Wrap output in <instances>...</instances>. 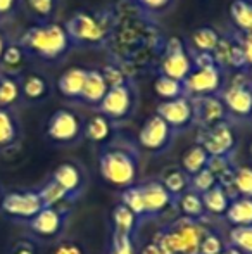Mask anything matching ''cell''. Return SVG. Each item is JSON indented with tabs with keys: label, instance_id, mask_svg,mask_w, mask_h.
<instances>
[{
	"label": "cell",
	"instance_id": "4dcf8cb0",
	"mask_svg": "<svg viewBox=\"0 0 252 254\" xmlns=\"http://www.w3.org/2000/svg\"><path fill=\"white\" fill-rule=\"evenodd\" d=\"M21 101V78L0 74V109H14Z\"/></svg>",
	"mask_w": 252,
	"mask_h": 254
},
{
	"label": "cell",
	"instance_id": "b9f144b4",
	"mask_svg": "<svg viewBox=\"0 0 252 254\" xmlns=\"http://www.w3.org/2000/svg\"><path fill=\"white\" fill-rule=\"evenodd\" d=\"M207 170L219 180L225 175L232 173L235 170V166L232 164V157H209Z\"/></svg>",
	"mask_w": 252,
	"mask_h": 254
},
{
	"label": "cell",
	"instance_id": "e0dca14e",
	"mask_svg": "<svg viewBox=\"0 0 252 254\" xmlns=\"http://www.w3.org/2000/svg\"><path fill=\"white\" fill-rule=\"evenodd\" d=\"M52 94V85L49 78L40 71H26L21 76V95L24 102L40 104L47 101Z\"/></svg>",
	"mask_w": 252,
	"mask_h": 254
},
{
	"label": "cell",
	"instance_id": "681fc988",
	"mask_svg": "<svg viewBox=\"0 0 252 254\" xmlns=\"http://www.w3.org/2000/svg\"><path fill=\"white\" fill-rule=\"evenodd\" d=\"M10 254H37V248L30 241H19L14 244L12 253Z\"/></svg>",
	"mask_w": 252,
	"mask_h": 254
},
{
	"label": "cell",
	"instance_id": "f35d334b",
	"mask_svg": "<svg viewBox=\"0 0 252 254\" xmlns=\"http://www.w3.org/2000/svg\"><path fill=\"white\" fill-rule=\"evenodd\" d=\"M216 185H218V178H216L207 168L202 170L201 173L190 177V190L197 192V194H201V195L205 194L207 190H211Z\"/></svg>",
	"mask_w": 252,
	"mask_h": 254
},
{
	"label": "cell",
	"instance_id": "1f68e13d",
	"mask_svg": "<svg viewBox=\"0 0 252 254\" xmlns=\"http://www.w3.org/2000/svg\"><path fill=\"white\" fill-rule=\"evenodd\" d=\"M178 207L182 211L183 218H189L194 221H202L205 216V209H204V202H202V195L197 194L194 190H187L183 195H180L178 199Z\"/></svg>",
	"mask_w": 252,
	"mask_h": 254
},
{
	"label": "cell",
	"instance_id": "836d02e7",
	"mask_svg": "<svg viewBox=\"0 0 252 254\" xmlns=\"http://www.w3.org/2000/svg\"><path fill=\"white\" fill-rule=\"evenodd\" d=\"M154 94L161 99V102H166V101H175L178 97H183L185 94V85L183 81H178V80H173V78H168V76H162L159 74L157 78L154 80Z\"/></svg>",
	"mask_w": 252,
	"mask_h": 254
},
{
	"label": "cell",
	"instance_id": "d6986e66",
	"mask_svg": "<svg viewBox=\"0 0 252 254\" xmlns=\"http://www.w3.org/2000/svg\"><path fill=\"white\" fill-rule=\"evenodd\" d=\"M30 61L28 54L17 42H12L7 45L2 59H0V74L10 78H21L26 73V64Z\"/></svg>",
	"mask_w": 252,
	"mask_h": 254
},
{
	"label": "cell",
	"instance_id": "2e32d148",
	"mask_svg": "<svg viewBox=\"0 0 252 254\" xmlns=\"http://www.w3.org/2000/svg\"><path fill=\"white\" fill-rule=\"evenodd\" d=\"M28 227L38 237H57L64 228V211L57 207H44L37 216L28 221Z\"/></svg>",
	"mask_w": 252,
	"mask_h": 254
},
{
	"label": "cell",
	"instance_id": "5b68a950",
	"mask_svg": "<svg viewBox=\"0 0 252 254\" xmlns=\"http://www.w3.org/2000/svg\"><path fill=\"white\" fill-rule=\"evenodd\" d=\"M85 121L78 113L73 109H61L54 111L45 125V135L50 142L59 145H71L76 144L83 137Z\"/></svg>",
	"mask_w": 252,
	"mask_h": 254
},
{
	"label": "cell",
	"instance_id": "816d5d0a",
	"mask_svg": "<svg viewBox=\"0 0 252 254\" xmlns=\"http://www.w3.org/2000/svg\"><path fill=\"white\" fill-rule=\"evenodd\" d=\"M223 254H242V253H240L237 248H233V246L226 244V248H225V251H223Z\"/></svg>",
	"mask_w": 252,
	"mask_h": 254
},
{
	"label": "cell",
	"instance_id": "60d3db41",
	"mask_svg": "<svg viewBox=\"0 0 252 254\" xmlns=\"http://www.w3.org/2000/svg\"><path fill=\"white\" fill-rule=\"evenodd\" d=\"M109 254H138L137 248H135V244H133V237L125 235V234H118V232H112Z\"/></svg>",
	"mask_w": 252,
	"mask_h": 254
},
{
	"label": "cell",
	"instance_id": "5bb4252c",
	"mask_svg": "<svg viewBox=\"0 0 252 254\" xmlns=\"http://www.w3.org/2000/svg\"><path fill=\"white\" fill-rule=\"evenodd\" d=\"M192 101L195 109V125H199V128L216 127L219 123H225L228 118V111L219 95H207Z\"/></svg>",
	"mask_w": 252,
	"mask_h": 254
},
{
	"label": "cell",
	"instance_id": "d6a6232c",
	"mask_svg": "<svg viewBox=\"0 0 252 254\" xmlns=\"http://www.w3.org/2000/svg\"><path fill=\"white\" fill-rule=\"evenodd\" d=\"M161 184L171 194L173 199H178L180 195H183L190 189V177L182 168H171L162 175Z\"/></svg>",
	"mask_w": 252,
	"mask_h": 254
},
{
	"label": "cell",
	"instance_id": "f5cc1de1",
	"mask_svg": "<svg viewBox=\"0 0 252 254\" xmlns=\"http://www.w3.org/2000/svg\"><path fill=\"white\" fill-rule=\"evenodd\" d=\"M3 195H5V192L0 189V211H2V201H3Z\"/></svg>",
	"mask_w": 252,
	"mask_h": 254
},
{
	"label": "cell",
	"instance_id": "e575fe53",
	"mask_svg": "<svg viewBox=\"0 0 252 254\" xmlns=\"http://www.w3.org/2000/svg\"><path fill=\"white\" fill-rule=\"evenodd\" d=\"M38 195H40L44 207H57V209H61L62 204L66 202L67 199H71V195L64 190L61 185L55 184L54 180L47 182V184L38 190Z\"/></svg>",
	"mask_w": 252,
	"mask_h": 254
},
{
	"label": "cell",
	"instance_id": "30bf717a",
	"mask_svg": "<svg viewBox=\"0 0 252 254\" xmlns=\"http://www.w3.org/2000/svg\"><path fill=\"white\" fill-rule=\"evenodd\" d=\"M135 106H137V92H135L133 85L126 81L123 85L109 88L104 101L99 104L97 109L101 114L118 123V121H123L131 116Z\"/></svg>",
	"mask_w": 252,
	"mask_h": 254
},
{
	"label": "cell",
	"instance_id": "9c48e42d",
	"mask_svg": "<svg viewBox=\"0 0 252 254\" xmlns=\"http://www.w3.org/2000/svg\"><path fill=\"white\" fill-rule=\"evenodd\" d=\"M197 144L211 157H232L237 149V133L232 125L225 121L211 128H199Z\"/></svg>",
	"mask_w": 252,
	"mask_h": 254
},
{
	"label": "cell",
	"instance_id": "83f0119b",
	"mask_svg": "<svg viewBox=\"0 0 252 254\" xmlns=\"http://www.w3.org/2000/svg\"><path fill=\"white\" fill-rule=\"evenodd\" d=\"M225 218L232 227H252V199H233L226 209Z\"/></svg>",
	"mask_w": 252,
	"mask_h": 254
},
{
	"label": "cell",
	"instance_id": "f6af8a7d",
	"mask_svg": "<svg viewBox=\"0 0 252 254\" xmlns=\"http://www.w3.org/2000/svg\"><path fill=\"white\" fill-rule=\"evenodd\" d=\"M21 5H23V0H0V24L16 16Z\"/></svg>",
	"mask_w": 252,
	"mask_h": 254
},
{
	"label": "cell",
	"instance_id": "cb8c5ba5",
	"mask_svg": "<svg viewBox=\"0 0 252 254\" xmlns=\"http://www.w3.org/2000/svg\"><path fill=\"white\" fill-rule=\"evenodd\" d=\"M28 16L37 24L54 23L61 7V0H23Z\"/></svg>",
	"mask_w": 252,
	"mask_h": 254
},
{
	"label": "cell",
	"instance_id": "c3c4849f",
	"mask_svg": "<svg viewBox=\"0 0 252 254\" xmlns=\"http://www.w3.org/2000/svg\"><path fill=\"white\" fill-rule=\"evenodd\" d=\"M138 254H169V253L162 248V244L157 241V239L152 237L151 241H149L147 244L140 249V253H138Z\"/></svg>",
	"mask_w": 252,
	"mask_h": 254
},
{
	"label": "cell",
	"instance_id": "f546056e",
	"mask_svg": "<svg viewBox=\"0 0 252 254\" xmlns=\"http://www.w3.org/2000/svg\"><path fill=\"white\" fill-rule=\"evenodd\" d=\"M202 202H204L205 214H211V216H225L232 199L228 197V194H226L221 185H216L211 190L202 194Z\"/></svg>",
	"mask_w": 252,
	"mask_h": 254
},
{
	"label": "cell",
	"instance_id": "8992f818",
	"mask_svg": "<svg viewBox=\"0 0 252 254\" xmlns=\"http://www.w3.org/2000/svg\"><path fill=\"white\" fill-rule=\"evenodd\" d=\"M183 85L185 94L190 99L219 95L225 88V69H221L216 63L209 66H194Z\"/></svg>",
	"mask_w": 252,
	"mask_h": 254
},
{
	"label": "cell",
	"instance_id": "52a82bcc",
	"mask_svg": "<svg viewBox=\"0 0 252 254\" xmlns=\"http://www.w3.org/2000/svg\"><path fill=\"white\" fill-rule=\"evenodd\" d=\"M225 104L228 116L239 118V120H251L252 116V87L249 76L239 73L233 80L219 94Z\"/></svg>",
	"mask_w": 252,
	"mask_h": 254
},
{
	"label": "cell",
	"instance_id": "74e56055",
	"mask_svg": "<svg viewBox=\"0 0 252 254\" xmlns=\"http://www.w3.org/2000/svg\"><path fill=\"white\" fill-rule=\"evenodd\" d=\"M121 204L130 207L137 216L144 218V197H142L140 185H133L128 187L121 192Z\"/></svg>",
	"mask_w": 252,
	"mask_h": 254
},
{
	"label": "cell",
	"instance_id": "ee69618b",
	"mask_svg": "<svg viewBox=\"0 0 252 254\" xmlns=\"http://www.w3.org/2000/svg\"><path fill=\"white\" fill-rule=\"evenodd\" d=\"M101 71H102V74H104L105 81H107L109 88L118 87V85H123V83H126V81H130L126 78V74L123 73L121 67H118V66H104Z\"/></svg>",
	"mask_w": 252,
	"mask_h": 254
},
{
	"label": "cell",
	"instance_id": "bcb514c9",
	"mask_svg": "<svg viewBox=\"0 0 252 254\" xmlns=\"http://www.w3.org/2000/svg\"><path fill=\"white\" fill-rule=\"evenodd\" d=\"M54 254H85L81 246L74 241H61L54 249Z\"/></svg>",
	"mask_w": 252,
	"mask_h": 254
},
{
	"label": "cell",
	"instance_id": "ac0fdd59",
	"mask_svg": "<svg viewBox=\"0 0 252 254\" xmlns=\"http://www.w3.org/2000/svg\"><path fill=\"white\" fill-rule=\"evenodd\" d=\"M88 69L83 66H73L64 69L57 78V92L67 101H80L83 94Z\"/></svg>",
	"mask_w": 252,
	"mask_h": 254
},
{
	"label": "cell",
	"instance_id": "d590c367",
	"mask_svg": "<svg viewBox=\"0 0 252 254\" xmlns=\"http://www.w3.org/2000/svg\"><path fill=\"white\" fill-rule=\"evenodd\" d=\"M233 189L239 197L252 199V166L242 164L233 171Z\"/></svg>",
	"mask_w": 252,
	"mask_h": 254
},
{
	"label": "cell",
	"instance_id": "4316f807",
	"mask_svg": "<svg viewBox=\"0 0 252 254\" xmlns=\"http://www.w3.org/2000/svg\"><path fill=\"white\" fill-rule=\"evenodd\" d=\"M228 12L237 33H252V0H233Z\"/></svg>",
	"mask_w": 252,
	"mask_h": 254
},
{
	"label": "cell",
	"instance_id": "9a60e30c",
	"mask_svg": "<svg viewBox=\"0 0 252 254\" xmlns=\"http://www.w3.org/2000/svg\"><path fill=\"white\" fill-rule=\"evenodd\" d=\"M140 190L142 197H144V218L159 216V214L166 213L173 206V201H175L171 197V194L164 189V185L157 180L142 184Z\"/></svg>",
	"mask_w": 252,
	"mask_h": 254
},
{
	"label": "cell",
	"instance_id": "8d00e7d4",
	"mask_svg": "<svg viewBox=\"0 0 252 254\" xmlns=\"http://www.w3.org/2000/svg\"><path fill=\"white\" fill-rule=\"evenodd\" d=\"M228 244L242 254H252V227H232L228 232Z\"/></svg>",
	"mask_w": 252,
	"mask_h": 254
},
{
	"label": "cell",
	"instance_id": "277c9868",
	"mask_svg": "<svg viewBox=\"0 0 252 254\" xmlns=\"http://www.w3.org/2000/svg\"><path fill=\"white\" fill-rule=\"evenodd\" d=\"M207 232L209 228H205L201 221L182 216L168 228L154 234V237L169 254H199L201 242Z\"/></svg>",
	"mask_w": 252,
	"mask_h": 254
},
{
	"label": "cell",
	"instance_id": "603a6c76",
	"mask_svg": "<svg viewBox=\"0 0 252 254\" xmlns=\"http://www.w3.org/2000/svg\"><path fill=\"white\" fill-rule=\"evenodd\" d=\"M223 35L212 26H199L189 35V44L194 52L214 54Z\"/></svg>",
	"mask_w": 252,
	"mask_h": 254
},
{
	"label": "cell",
	"instance_id": "7dc6e473",
	"mask_svg": "<svg viewBox=\"0 0 252 254\" xmlns=\"http://www.w3.org/2000/svg\"><path fill=\"white\" fill-rule=\"evenodd\" d=\"M240 44H242V51H244V59H246V67L252 69V33L247 35H240Z\"/></svg>",
	"mask_w": 252,
	"mask_h": 254
},
{
	"label": "cell",
	"instance_id": "7c38bea8",
	"mask_svg": "<svg viewBox=\"0 0 252 254\" xmlns=\"http://www.w3.org/2000/svg\"><path fill=\"white\" fill-rule=\"evenodd\" d=\"M44 209L38 190H12L5 192L2 201V213L14 220L30 221Z\"/></svg>",
	"mask_w": 252,
	"mask_h": 254
},
{
	"label": "cell",
	"instance_id": "7a4b0ae2",
	"mask_svg": "<svg viewBox=\"0 0 252 254\" xmlns=\"http://www.w3.org/2000/svg\"><path fill=\"white\" fill-rule=\"evenodd\" d=\"M138 168L137 154L125 147H105L99 157V173L102 180L121 190L137 185Z\"/></svg>",
	"mask_w": 252,
	"mask_h": 254
},
{
	"label": "cell",
	"instance_id": "11a10c76",
	"mask_svg": "<svg viewBox=\"0 0 252 254\" xmlns=\"http://www.w3.org/2000/svg\"><path fill=\"white\" fill-rule=\"evenodd\" d=\"M251 152H252V145H251Z\"/></svg>",
	"mask_w": 252,
	"mask_h": 254
},
{
	"label": "cell",
	"instance_id": "f907efd6",
	"mask_svg": "<svg viewBox=\"0 0 252 254\" xmlns=\"http://www.w3.org/2000/svg\"><path fill=\"white\" fill-rule=\"evenodd\" d=\"M9 44H10L9 35H7V31L2 28V24H0V59H2L3 52H5V49H7V45H9Z\"/></svg>",
	"mask_w": 252,
	"mask_h": 254
},
{
	"label": "cell",
	"instance_id": "db71d44e",
	"mask_svg": "<svg viewBox=\"0 0 252 254\" xmlns=\"http://www.w3.org/2000/svg\"><path fill=\"white\" fill-rule=\"evenodd\" d=\"M249 81H251V87H252V69H249Z\"/></svg>",
	"mask_w": 252,
	"mask_h": 254
},
{
	"label": "cell",
	"instance_id": "ffe728a7",
	"mask_svg": "<svg viewBox=\"0 0 252 254\" xmlns=\"http://www.w3.org/2000/svg\"><path fill=\"white\" fill-rule=\"evenodd\" d=\"M83 137L90 140L92 144H107L114 137V121H111L101 113L94 114L85 121Z\"/></svg>",
	"mask_w": 252,
	"mask_h": 254
},
{
	"label": "cell",
	"instance_id": "7402d4cb",
	"mask_svg": "<svg viewBox=\"0 0 252 254\" xmlns=\"http://www.w3.org/2000/svg\"><path fill=\"white\" fill-rule=\"evenodd\" d=\"M107 90H109V85H107V81H105L102 71L97 69V67H90V69H88V76H87V81H85V88H83V94H81L80 102L99 107V104L104 101Z\"/></svg>",
	"mask_w": 252,
	"mask_h": 254
},
{
	"label": "cell",
	"instance_id": "44dd1931",
	"mask_svg": "<svg viewBox=\"0 0 252 254\" xmlns=\"http://www.w3.org/2000/svg\"><path fill=\"white\" fill-rule=\"evenodd\" d=\"M52 180L61 185L71 197H76L83 187V171L80 170L78 164L67 161V163H61L55 168Z\"/></svg>",
	"mask_w": 252,
	"mask_h": 254
},
{
	"label": "cell",
	"instance_id": "ab89813d",
	"mask_svg": "<svg viewBox=\"0 0 252 254\" xmlns=\"http://www.w3.org/2000/svg\"><path fill=\"white\" fill-rule=\"evenodd\" d=\"M226 244H228V242L223 241L221 235L209 230L207 234L204 235V239H202L201 248H199V254H223Z\"/></svg>",
	"mask_w": 252,
	"mask_h": 254
},
{
	"label": "cell",
	"instance_id": "6da1fadb",
	"mask_svg": "<svg viewBox=\"0 0 252 254\" xmlns=\"http://www.w3.org/2000/svg\"><path fill=\"white\" fill-rule=\"evenodd\" d=\"M16 42L24 49L28 57L44 61V63H59L66 59L73 49L64 24L55 21L26 28Z\"/></svg>",
	"mask_w": 252,
	"mask_h": 254
},
{
	"label": "cell",
	"instance_id": "8fae6325",
	"mask_svg": "<svg viewBox=\"0 0 252 254\" xmlns=\"http://www.w3.org/2000/svg\"><path fill=\"white\" fill-rule=\"evenodd\" d=\"M176 131L162 120L159 114H151L147 120L144 121V125L140 127L137 135L138 145L144 149L145 152L159 154L171 145L173 137Z\"/></svg>",
	"mask_w": 252,
	"mask_h": 254
},
{
	"label": "cell",
	"instance_id": "ba28073f",
	"mask_svg": "<svg viewBox=\"0 0 252 254\" xmlns=\"http://www.w3.org/2000/svg\"><path fill=\"white\" fill-rule=\"evenodd\" d=\"M194 69L192 54L187 51V45L182 38L171 37L166 44L162 59L159 63V74L173 78V80L185 81Z\"/></svg>",
	"mask_w": 252,
	"mask_h": 254
},
{
	"label": "cell",
	"instance_id": "4fadbf2b",
	"mask_svg": "<svg viewBox=\"0 0 252 254\" xmlns=\"http://www.w3.org/2000/svg\"><path fill=\"white\" fill-rule=\"evenodd\" d=\"M155 114H159L175 131L189 130L192 125H195L194 101L189 95H183L175 101L159 102Z\"/></svg>",
	"mask_w": 252,
	"mask_h": 254
},
{
	"label": "cell",
	"instance_id": "3957f363",
	"mask_svg": "<svg viewBox=\"0 0 252 254\" xmlns=\"http://www.w3.org/2000/svg\"><path fill=\"white\" fill-rule=\"evenodd\" d=\"M111 17L102 12L76 10L64 23L73 47H102L111 31Z\"/></svg>",
	"mask_w": 252,
	"mask_h": 254
},
{
	"label": "cell",
	"instance_id": "f1b7e54d",
	"mask_svg": "<svg viewBox=\"0 0 252 254\" xmlns=\"http://www.w3.org/2000/svg\"><path fill=\"white\" fill-rule=\"evenodd\" d=\"M209 154L205 152V149L202 147L201 144L195 142L194 145H190L182 156V170L185 171L189 177H194V175L201 173L202 170L207 168L209 163Z\"/></svg>",
	"mask_w": 252,
	"mask_h": 254
},
{
	"label": "cell",
	"instance_id": "d4e9b609",
	"mask_svg": "<svg viewBox=\"0 0 252 254\" xmlns=\"http://www.w3.org/2000/svg\"><path fill=\"white\" fill-rule=\"evenodd\" d=\"M21 135V123L14 109H0V151L12 147Z\"/></svg>",
	"mask_w": 252,
	"mask_h": 254
},
{
	"label": "cell",
	"instance_id": "9f6ffc18",
	"mask_svg": "<svg viewBox=\"0 0 252 254\" xmlns=\"http://www.w3.org/2000/svg\"><path fill=\"white\" fill-rule=\"evenodd\" d=\"M251 120H252V116H251Z\"/></svg>",
	"mask_w": 252,
	"mask_h": 254
},
{
	"label": "cell",
	"instance_id": "7bdbcfd3",
	"mask_svg": "<svg viewBox=\"0 0 252 254\" xmlns=\"http://www.w3.org/2000/svg\"><path fill=\"white\" fill-rule=\"evenodd\" d=\"M145 12L151 14H164L171 9L175 0H135Z\"/></svg>",
	"mask_w": 252,
	"mask_h": 254
},
{
	"label": "cell",
	"instance_id": "484cf974",
	"mask_svg": "<svg viewBox=\"0 0 252 254\" xmlns=\"http://www.w3.org/2000/svg\"><path fill=\"white\" fill-rule=\"evenodd\" d=\"M111 220H112V227H114L112 232L130 235V237H133V234L138 228V223H140V216H137L130 207H126L121 202L112 207Z\"/></svg>",
	"mask_w": 252,
	"mask_h": 254
}]
</instances>
